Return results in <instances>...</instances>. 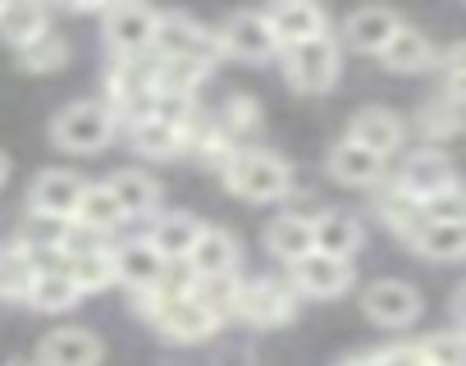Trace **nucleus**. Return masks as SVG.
<instances>
[{
  "label": "nucleus",
  "mask_w": 466,
  "mask_h": 366,
  "mask_svg": "<svg viewBox=\"0 0 466 366\" xmlns=\"http://www.w3.org/2000/svg\"><path fill=\"white\" fill-rule=\"evenodd\" d=\"M219 178L233 198H243L252 207H270L293 193V165L266 147H238L219 165Z\"/></svg>",
  "instance_id": "f257e3e1"
},
{
  "label": "nucleus",
  "mask_w": 466,
  "mask_h": 366,
  "mask_svg": "<svg viewBox=\"0 0 466 366\" xmlns=\"http://www.w3.org/2000/svg\"><path fill=\"white\" fill-rule=\"evenodd\" d=\"M119 133L110 106L101 97H83V101H69L65 110H56L51 119V142L60 151H74V156H92V151H106L110 137Z\"/></svg>",
  "instance_id": "f03ea898"
},
{
  "label": "nucleus",
  "mask_w": 466,
  "mask_h": 366,
  "mask_svg": "<svg viewBox=\"0 0 466 366\" xmlns=\"http://www.w3.org/2000/svg\"><path fill=\"white\" fill-rule=\"evenodd\" d=\"M284 60V74H289V87L302 92V97H320L339 83V65H343V51L329 37H311V42H298V46H284L279 51Z\"/></svg>",
  "instance_id": "7ed1b4c3"
},
{
  "label": "nucleus",
  "mask_w": 466,
  "mask_h": 366,
  "mask_svg": "<svg viewBox=\"0 0 466 366\" xmlns=\"http://www.w3.org/2000/svg\"><path fill=\"white\" fill-rule=\"evenodd\" d=\"M389 188H393L398 198H407V202L420 207V202H430L434 193L457 188V165L448 160V151H439V147H420V151L402 156V165H398V174H393Z\"/></svg>",
  "instance_id": "20e7f679"
},
{
  "label": "nucleus",
  "mask_w": 466,
  "mask_h": 366,
  "mask_svg": "<svg viewBox=\"0 0 466 366\" xmlns=\"http://www.w3.org/2000/svg\"><path fill=\"white\" fill-rule=\"evenodd\" d=\"M215 51L228 60H243V65H266L279 60V42L266 24V10H238L228 15L215 33Z\"/></svg>",
  "instance_id": "39448f33"
},
{
  "label": "nucleus",
  "mask_w": 466,
  "mask_h": 366,
  "mask_svg": "<svg viewBox=\"0 0 466 366\" xmlns=\"http://www.w3.org/2000/svg\"><path fill=\"white\" fill-rule=\"evenodd\" d=\"M233 316L248 320V325H257V330H275V325H284V320L298 316V293L289 289V280H275V275L243 280Z\"/></svg>",
  "instance_id": "423d86ee"
},
{
  "label": "nucleus",
  "mask_w": 466,
  "mask_h": 366,
  "mask_svg": "<svg viewBox=\"0 0 466 366\" xmlns=\"http://www.w3.org/2000/svg\"><path fill=\"white\" fill-rule=\"evenodd\" d=\"M101 24H106L110 60H142V56H151L160 10H151V5H106Z\"/></svg>",
  "instance_id": "0eeeda50"
},
{
  "label": "nucleus",
  "mask_w": 466,
  "mask_h": 366,
  "mask_svg": "<svg viewBox=\"0 0 466 366\" xmlns=\"http://www.w3.org/2000/svg\"><path fill=\"white\" fill-rule=\"evenodd\" d=\"M151 60H201L215 65V33H206L192 15H160L156 37H151Z\"/></svg>",
  "instance_id": "6e6552de"
},
{
  "label": "nucleus",
  "mask_w": 466,
  "mask_h": 366,
  "mask_svg": "<svg viewBox=\"0 0 466 366\" xmlns=\"http://www.w3.org/2000/svg\"><path fill=\"white\" fill-rule=\"evenodd\" d=\"M361 311L384 330H407L420 320V293L407 280H375L361 289Z\"/></svg>",
  "instance_id": "1a4fd4ad"
},
{
  "label": "nucleus",
  "mask_w": 466,
  "mask_h": 366,
  "mask_svg": "<svg viewBox=\"0 0 466 366\" xmlns=\"http://www.w3.org/2000/svg\"><path fill=\"white\" fill-rule=\"evenodd\" d=\"M87 188V178L74 169H42L28 183V216H46V220H74L78 198Z\"/></svg>",
  "instance_id": "9d476101"
},
{
  "label": "nucleus",
  "mask_w": 466,
  "mask_h": 366,
  "mask_svg": "<svg viewBox=\"0 0 466 366\" xmlns=\"http://www.w3.org/2000/svg\"><path fill=\"white\" fill-rule=\"evenodd\" d=\"M289 289L298 298H339L352 289V261H334L320 252H307L302 261L289 266Z\"/></svg>",
  "instance_id": "9b49d317"
},
{
  "label": "nucleus",
  "mask_w": 466,
  "mask_h": 366,
  "mask_svg": "<svg viewBox=\"0 0 466 366\" xmlns=\"http://www.w3.org/2000/svg\"><path fill=\"white\" fill-rule=\"evenodd\" d=\"M398 28H402V15H398V10L366 5V10H357V15L343 19V28H339L334 42H339V51L348 46V51H357V56H380Z\"/></svg>",
  "instance_id": "f8f14e48"
},
{
  "label": "nucleus",
  "mask_w": 466,
  "mask_h": 366,
  "mask_svg": "<svg viewBox=\"0 0 466 366\" xmlns=\"http://www.w3.org/2000/svg\"><path fill=\"white\" fill-rule=\"evenodd\" d=\"M101 357H106V343L87 325H65L37 343L33 366H101Z\"/></svg>",
  "instance_id": "ddd939ff"
},
{
  "label": "nucleus",
  "mask_w": 466,
  "mask_h": 366,
  "mask_svg": "<svg viewBox=\"0 0 466 366\" xmlns=\"http://www.w3.org/2000/svg\"><path fill=\"white\" fill-rule=\"evenodd\" d=\"M187 280H215V275H238V239L219 225H201L187 261H183Z\"/></svg>",
  "instance_id": "4468645a"
},
{
  "label": "nucleus",
  "mask_w": 466,
  "mask_h": 366,
  "mask_svg": "<svg viewBox=\"0 0 466 366\" xmlns=\"http://www.w3.org/2000/svg\"><path fill=\"white\" fill-rule=\"evenodd\" d=\"M348 142H357V147L375 151L380 160H389V156H398V151H402L407 128H402V119H398L389 106H366V110H357V115H352V124H348Z\"/></svg>",
  "instance_id": "2eb2a0df"
},
{
  "label": "nucleus",
  "mask_w": 466,
  "mask_h": 366,
  "mask_svg": "<svg viewBox=\"0 0 466 366\" xmlns=\"http://www.w3.org/2000/svg\"><path fill=\"white\" fill-rule=\"evenodd\" d=\"M366 243V229L352 211H316L311 220V252L334 257V261H352Z\"/></svg>",
  "instance_id": "dca6fc26"
},
{
  "label": "nucleus",
  "mask_w": 466,
  "mask_h": 366,
  "mask_svg": "<svg viewBox=\"0 0 466 366\" xmlns=\"http://www.w3.org/2000/svg\"><path fill=\"white\" fill-rule=\"evenodd\" d=\"M106 193L115 198L124 225L128 220H151L160 211V183L147 174V169H115L106 178Z\"/></svg>",
  "instance_id": "f3484780"
},
{
  "label": "nucleus",
  "mask_w": 466,
  "mask_h": 366,
  "mask_svg": "<svg viewBox=\"0 0 466 366\" xmlns=\"http://www.w3.org/2000/svg\"><path fill=\"white\" fill-rule=\"evenodd\" d=\"M266 24L284 46H298V42H311V37H329V15L320 5H307V0H284V5L266 10Z\"/></svg>",
  "instance_id": "a211bd4d"
},
{
  "label": "nucleus",
  "mask_w": 466,
  "mask_h": 366,
  "mask_svg": "<svg viewBox=\"0 0 466 366\" xmlns=\"http://www.w3.org/2000/svg\"><path fill=\"white\" fill-rule=\"evenodd\" d=\"M197 234H201V220L192 211H156V220H151V229L142 239L156 248V257L165 266H183L192 243H197Z\"/></svg>",
  "instance_id": "6ab92c4d"
},
{
  "label": "nucleus",
  "mask_w": 466,
  "mask_h": 366,
  "mask_svg": "<svg viewBox=\"0 0 466 366\" xmlns=\"http://www.w3.org/2000/svg\"><path fill=\"white\" fill-rule=\"evenodd\" d=\"M384 165H389V160H380L375 151H366V147H357V142H348V137H339V142L329 147V156H325L329 178L343 183V188H375V183L384 178Z\"/></svg>",
  "instance_id": "aec40b11"
},
{
  "label": "nucleus",
  "mask_w": 466,
  "mask_h": 366,
  "mask_svg": "<svg viewBox=\"0 0 466 366\" xmlns=\"http://www.w3.org/2000/svg\"><path fill=\"white\" fill-rule=\"evenodd\" d=\"M110 257H115V284H124L128 293H133V289H151V284H160L165 270H169L142 234L128 239V243H119V248H110Z\"/></svg>",
  "instance_id": "412c9836"
},
{
  "label": "nucleus",
  "mask_w": 466,
  "mask_h": 366,
  "mask_svg": "<svg viewBox=\"0 0 466 366\" xmlns=\"http://www.w3.org/2000/svg\"><path fill=\"white\" fill-rule=\"evenodd\" d=\"M65 275L74 280V289H78L83 298L110 289V284H115V257H110V243H87V248L65 252Z\"/></svg>",
  "instance_id": "4be33fe9"
},
{
  "label": "nucleus",
  "mask_w": 466,
  "mask_h": 366,
  "mask_svg": "<svg viewBox=\"0 0 466 366\" xmlns=\"http://www.w3.org/2000/svg\"><path fill=\"white\" fill-rule=\"evenodd\" d=\"M434 42L420 33V28H411V24H402L393 37H389V46L380 51V65L389 69V74H420V69H434Z\"/></svg>",
  "instance_id": "5701e85b"
},
{
  "label": "nucleus",
  "mask_w": 466,
  "mask_h": 366,
  "mask_svg": "<svg viewBox=\"0 0 466 366\" xmlns=\"http://www.w3.org/2000/svg\"><path fill=\"white\" fill-rule=\"evenodd\" d=\"M311 220H316V216H307V211H284V216H275V220L266 225V252H270L275 261H284V266L302 261V257L311 252Z\"/></svg>",
  "instance_id": "b1692460"
},
{
  "label": "nucleus",
  "mask_w": 466,
  "mask_h": 366,
  "mask_svg": "<svg viewBox=\"0 0 466 366\" xmlns=\"http://www.w3.org/2000/svg\"><path fill=\"white\" fill-rule=\"evenodd\" d=\"M215 330H219V320H215L210 311H201L187 293L156 320V334H160L165 343H206Z\"/></svg>",
  "instance_id": "393cba45"
},
{
  "label": "nucleus",
  "mask_w": 466,
  "mask_h": 366,
  "mask_svg": "<svg viewBox=\"0 0 466 366\" xmlns=\"http://www.w3.org/2000/svg\"><path fill=\"white\" fill-rule=\"evenodd\" d=\"M402 243H407L416 257H425V261L452 266V261H461V252H466V225H430V220H420Z\"/></svg>",
  "instance_id": "a878e982"
},
{
  "label": "nucleus",
  "mask_w": 466,
  "mask_h": 366,
  "mask_svg": "<svg viewBox=\"0 0 466 366\" xmlns=\"http://www.w3.org/2000/svg\"><path fill=\"white\" fill-rule=\"evenodd\" d=\"M51 28V10L37 5V0H5L0 5V42L5 46H28L33 37H42Z\"/></svg>",
  "instance_id": "bb28decb"
},
{
  "label": "nucleus",
  "mask_w": 466,
  "mask_h": 366,
  "mask_svg": "<svg viewBox=\"0 0 466 366\" xmlns=\"http://www.w3.org/2000/svg\"><path fill=\"white\" fill-rule=\"evenodd\" d=\"M74 302H83V293H78L74 280L65 275V261H56V266H37L33 289H28V307L56 316V311H69Z\"/></svg>",
  "instance_id": "cd10ccee"
},
{
  "label": "nucleus",
  "mask_w": 466,
  "mask_h": 366,
  "mask_svg": "<svg viewBox=\"0 0 466 366\" xmlns=\"http://www.w3.org/2000/svg\"><path fill=\"white\" fill-rule=\"evenodd\" d=\"M74 225H78L83 234L101 239V243H106L115 229H124V216H119L115 198L106 193V183H87V188H83V198H78V211H74Z\"/></svg>",
  "instance_id": "c85d7f7f"
},
{
  "label": "nucleus",
  "mask_w": 466,
  "mask_h": 366,
  "mask_svg": "<svg viewBox=\"0 0 466 366\" xmlns=\"http://www.w3.org/2000/svg\"><path fill=\"white\" fill-rule=\"evenodd\" d=\"M238 284H243V275H215V280H187V298L201 307V311H210L219 325L233 316V307H238Z\"/></svg>",
  "instance_id": "c756f323"
},
{
  "label": "nucleus",
  "mask_w": 466,
  "mask_h": 366,
  "mask_svg": "<svg viewBox=\"0 0 466 366\" xmlns=\"http://www.w3.org/2000/svg\"><path fill=\"white\" fill-rule=\"evenodd\" d=\"M15 60H19L24 74H56V69L69 65V42H65L56 28H46L42 37H33L28 46H19Z\"/></svg>",
  "instance_id": "7c9ffc66"
},
{
  "label": "nucleus",
  "mask_w": 466,
  "mask_h": 366,
  "mask_svg": "<svg viewBox=\"0 0 466 366\" xmlns=\"http://www.w3.org/2000/svg\"><path fill=\"white\" fill-rule=\"evenodd\" d=\"M33 275H37V266L19 243L0 248V302H28Z\"/></svg>",
  "instance_id": "2f4dec72"
},
{
  "label": "nucleus",
  "mask_w": 466,
  "mask_h": 366,
  "mask_svg": "<svg viewBox=\"0 0 466 366\" xmlns=\"http://www.w3.org/2000/svg\"><path fill=\"white\" fill-rule=\"evenodd\" d=\"M128 142H133V151H142V156H151V160H174V156H183V133H174V128H165L160 119H137V124H128Z\"/></svg>",
  "instance_id": "473e14b6"
},
{
  "label": "nucleus",
  "mask_w": 466,
  "mask_h": 366,
  "mask_svg": "<svg viewBox=\"0 0 466 366\" xmlns=\"http://www.w3.org/2000/svg\"><path fill=\"white\" fill-rule=\"evenodd\" d=\"M416 343H420V352H425L430 366H461V361H466V339H461L457 325L434 330L430 339H416Z\"/></svg>",
  "instance_id": "72a5a7b5"
},
{
  "label": "nucleus",
  "mask_w": 466,
  "mask_h": 366,
  "mask_svg": "<svg viewBox=\"0 0 466 366\" xmlns=\"http://www.w3.org/2000/svg\"><path fill=\"white\" fill-rule=\"evenodd\" d=\"M457 128H461V101H452V97H439L434 106H425V115H420V133H425L430 142L457 137Z\"/></svg>",
  "instance_id": "f704fd0d"
},
{
  "label": "nucleus",
  "mask_w": 466,
  "mask_h": 366,
  "mask_svg": "<svg viewBox=\"0 0 466 366\" xmlns=\"http://www.w3.org/2000/svg\"><path fill=\"white\" fill-rule=\"evenodd\" d=\"M420 220H430V225H466V198H461V183H457V188L434 193L430 202H420Z\"/></svg>",
  "instance_id": "c9c22d12"
},
{
  "label": "nucleus",
  "mask_w": 466,
  "mask_h": 366,
  "mask_svg": "<svg viewBox=\"0 0 466 366\" xmlns=\"http://www.w3.org/2000/svg\"><path fill=\"white\" fill-rule=\"evenodd\" d=\"M380 216H384V229H389V234H398V239H407V234L420 225V207H416V202H407V198H398L393 188L380 198Z\"/></svg>",
  "instance_id": "e433bc0d"
},
{
  "label": "nucleus",
  "mask_w": 466,
  "mask_h": 366,
  "mask_svg": "<svg viewBox=\"0 0 466 366\" xmlns=\"http://www.w3.org/2000/svg\"><path fill=\"white\" fill-rule=\"evenodd\" d=\"M5 183H10V156L0 151V188H5Z\"/></svg>",
  "instance_id": "4c0bfd02"
},
{
  "label": "nucleus",
  "mask_w": 466,
  "mask_h": 366,
  "mask_svg": "<svg viewBox=\"0 0 466 366\" xmlns=\"http://www.w3.org/2000/svg\"><path fill=\"white\" fill-rule=\"evenodd\" d=\"M10 366H33V361H10Z\"/></svg>",
  "instance_id": "58836bf2"
},
{
  "label": "nucleus",
  "mask_w": 466,
  "mask_h": 366,
  "mask_svg": "<svg viewBox=\"0 0 466 366\" xmlns=\"http://www.w3.org/2000/svg\"><path fill=\"white\" fill-rule=\"evenodd\" d=\"M420 366H430V361H420Z\"/></svg>",
  "instance_id": "ea45409f"
}]
</instances>
